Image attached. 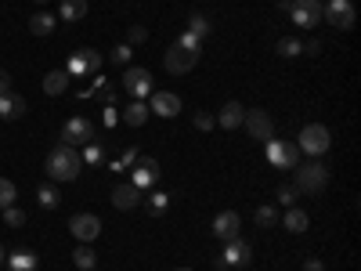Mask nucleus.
I'll list each match as a JSON object with an SVG mask.
<instances>
[{"instance_id":"obj_1","label":"nucleus","mask_w":361,"mask_h":271,"mask_svg":"<svg viewBox=\"0 0 361 271\" xmlns=\"http://www.w3.org/2000/svg\"><path fill=\"white\" fill-rule=\"evenodd\" d=\"M80 170H83L80 149H73V145H54L51 156H47V177L51 181H76Z\"/></svg>"},{"instance_id":"obj_8","label":"nucleus","mask_w":361,"mask_h":271,"mask_svg":"<svg viewBox=\"0 0 361 271\" xmlns=\"http://www.w3.org/2000/svg\"><path fill=\"white\" fill-rule=\"evenodd\" d=\"M242 127L253 141H271L274 138V119L264 112V109H246V119H242Z\"/></svg>"},{"instance_id":"obj_18","label":"nucleus","mask_w":361,"mask_h":271,"mask_svg":"<svg viewBox=\"0 0 361 271\" xmlns=\"http://www.w3.org/2000/svg\"><path fill=\"white\" fill-rule=\"evenodd\" d=\"M138 203H141V189H138V184H131V181L116 184V192H112V206H116V210H134Z\"/></svg>"},{"instance_id":"obj_10","label":"nucleus","mask_w":361,"mask_h":271,"mask_svg":"<svg viewBox=\"0 0 361 271\" xmlns=\"http://www.w3.org/2000/svg\"><path fill=\"white\" fill-rule=\"evenodd\" d=\"M249 257H253V246L246 242V239H228L224 242V254L217 257V268H246L249 264Z\"/></svg>"},{"instance_id":"obj_16","label":"nucleus","mask_w":361,"mask_h":271,"mask_svg":"<svg viewBox=\"0 0 361 271\" xmlns=\"http://www.w3.org/2000/svg\"><path fill=\"white\" fill-rule=\"evenodd\" d=\"M156 181H159V163H156L152 156H141V159H138V170H134V181H131V184H138V189L145 192L148 184H156Z\"/></svg>"},{"instance_id":"obj_9","label":"nucleus","mask_w":361,"mask_h":271,"mask_svg":"<svg viewBox=\"0 0 361 271\" xmlns=\"http://www.w3.org/2000/svg\"><path fill=\"white\" fill-rule=\"evenodd\" d=\"M322 18H325V22H332L336 29H354V4H351V0H329V4H322Z\"/></svg>"},{"instance_id":"obj_7","label":"nucleus","mask_w":361,"mask_h":271,"mask_svg":"<svg viewBox=\"0 0 361 271\" xmlns=\"http://www.w3.org/2000/svg\"><path fill=\"white\" fill-rule=\"evenodd\" d=\"M101 69V54L94 47H80L69 61H66V73L69 76H98Z\"/></svg>"},{"instance_id":"obj_11","label":"nucleus","mask_w":361,"mask_h":271,"mask_svg":"<svg viewBox=\"0 0 361 271\" xmlns=\"http://www.w3.org/2000/svg\"><path fill=\"white\" fill-rule=\"evenodd\" d=\"M196 61H199V54H196V51H184L181 44H174V47L163 54L166 73H174V76H188V73L196 69Z\"/></svg>"},{"instance_id":"obj_6","label":"nucleus","mask_w":361,"mask_h":271,"mask_svg":"<svg viewBox=\"0 0 361 271\" xmlns=\"http://www.w3.org/2000/svg\"><path fill=\"white\" fill-rule=\"evenodd\" d=\"M91 141H98V134H94V123H91V119L73 116V119L66 123V127H61V145H73V149L80 145V149H83V145H91Z\"/></svg>"},{"instance_id":"obj_20","label":"nucleus","mask_w":361,"mask_h":271,"mask_svg":"<svg viewBox=\"0 0 361 271\" xmlns=\"http://www.w3.org/2000/svg\"><path fill=\"white\" fill-rule=\"evenodd\" d=\"M69 73L66 69H51L47 76H44V94L47 98H58V94H66V87H69Z\"/></svg>"},{"instance_id":"obj_45","label":"nucleus","mask_w":361,"mask_h":271,"mask_svg":"<svg viewBox=\"0 0 361 271\" xmlns=\"http://www.w3.org/2000/svg\"><path fill=\"white\" fill-rule=\"evenodd\" d=\"M36 4H47V0H36Z\"/></svg>"},{"instance_id":"obj_33","label":"nucleus","mask_w":361,"mask_h":271,"mask_svg":"<svg viewBox=\"0 0 361 271\" xmlns=\"http://www.w3.org/2000/svg\"><path fill=\"white\" fill-rule=\"evenodd\" d=\"M257 224L260 228H274V224H279V210H274V206H260V210H257Z\"/></svg>"},{"instance_id":"obj_19","label":"nucleus","mask_w":361,"mask_h":271,"mask_svg":"<svg viewBox=\"0 0 361 271\" xmlns=\"http://www.w3.org/2000/svg\"><path fill=\"white\" fill-rule=\"evenodd\" d=\"M22 116H26V98L22 94H15V91L0 94V119H22Z\"/></svg>"},{"instance_id":"obj_24","label":"nucleus","mask_w":361,"mask_h":271,"mask_svg":"<svg viewBox=\"0 0 361 271\" xmlns=\"http://www.w3.org/2000/svg\"><path fill=\"white\" fill-rule=\"evenodd\" d=\"M8 264H11V271H36V254L33 249H15V254H8Z\"/></svg>"},{"instance_id":"obj_39","label":"nucleus","mask_w":361,"mask_h":271,"mask_svg":"<svg viewBox=\"0 0 361 271\" xmlns=\"http://www.w3.org/2000/svg\"><path fill=\"white\" fill-rule=\"evenodd\" d=\"M8 91H11V73L0 69V94H8Z\"/></svg>"},{"instance_id":"obj_43","label":"nucleus","mask_w":361,"mask_h":271,"mask_svg":"<svg viewBox=\"0 0 361 271\" xmlns=\"http://www.w3.org/2000/svg\"><path fill=\"white\" fill-rule=\"evenodd\" d=\"M0 261H4V246H0Z\"/></svg>"},{"instance_id":"obj_26","label":"nucleus","mask_w":361,"mask_h":271,"mask_svg":"<svg viewBox=\"0 0 361 271\" xmlns=\"http://www.w3.org/2000/svg\"><path fill=\"white\" fill-rule=\"evenodd\" d=\"M73 264H76L80 271H94V268H98V254H94L87 242H80L76 254H73Z\"/></svg>"},{"instance_id":"obj_42","label":"nucleus","mask_w":361,"mask_h":271,"mask_svg":"<svg viewBox=\"0 0 361 271\" xmlns=\"http://www.w3.org/2000/svg\"><path fill=\"white\" fill-rule=\"evenodd\" d=\"M304 271H325V264L314 261V257H307V261H304Z\"/></svg>"},{"instance_id":"obj_38","label":"nucleus","mask_w":361,"mask_h":271,"mask_svg":"<svg viewBox=\"0 0 361 271\" xmlns=\"http://www.w3.org/2000/svg\"><path fill=\"white\" fill-rule=\"evenodd\" d=\"M274 196H279V203H282V206H293V203H296V196H300V192H296L293 184H282V189L274 192Z\"/></svg>"},{"instance_id":"obj_35","label":"nucleus","mask_w":361,"mask_h":271,"mask_svg":"<svg viewBox=\"0 0 361 271\" xmlns=\"http://www.w3.org/2000/svg\"><path fill=\"white\" fill-rule=\"evenodd\" d=\"M145 40H148V29H145V26H131V29H126V40H123V44L138 47V44H145Z\"/></svg>"},{"instance_id":"obj_37","label":"nucleus","mask_w":361,"mask_h":271,"mask_svg":"<svg viewBox=\"0 0 361 271\" xmlns=\"http://www.w3.org/2000/svg\"><path fill=\"white\" fill-rule=\"evenodd\" d=\"M177 44H181L184 51H196V54H202V40H199V36H192V33H184V36L177 40Z\"/></svg>"},{"instance_id":"obj_5","label":"nucleus","mask_w":361,"mask_h":271,"mask_svg":"<svg viewBox=\"0 0 361 271\" xmlns=\"http://www.w3.org/2000/svg\"><path fill=\"white\" fill-rule=\"evenodd\" d=\"M264 145H267V163H271V166H282V170L300 166V149H296V141L271 138V141H264Z\"/></svg>"},{"instance_id":"obj_3","label":"nucleus","mask_w":361,"mask_h":271,"mask_svg":"<svg viewBox=\"0 0 361 271\" xmlns=\"http://www.w3.org/2000/svg\"><path fill=\"white\" fill-rule=\"evenodd\" d=\"M279 11L293 18V26L311 29L322 22V0H279Z\"/></svg>"},{"instance_id":"obj_36","label":"nucleus","mask_w":361,"mask_h":271,"mask_svg":"<svg viewBox=\"0 0 361 271\" xmlns=\"http://www.w3.org/2000/svg\"><path fill=\"white\" fill-rule=\"evenodd\" d=\"M192 123L206 134V131H214V127H217V116H209V112H196V119H192Z\"/></svg>"},{"instance_id":"obj_13","label":"nucleus","mask_w":361,"mask_h":271,"mask_svg":"<svg viewBox=\"0 0 361 271\" xmlns=\"http://www.w3.org/2000/svg\"><path fill=\"white\" fill-rule=\"evenodd\" d=\"M69 232L76 235V242H94V239L101 235V221H98L94 214H76V217L69 221Z\"/></svg>"},{"instance_id":"obj_31","label":"nucleus","mask_w":361,"mask_h":271,"mask_svg":"<svg viewBox=\"0 0 361 271\" xmlns=\"http://www.w3.org/2000/svg\"><path fill=\"white\" fill-rule=\"evenodd\" d=\"M188 33L199 36V40H202V36H209V22H206V15H199V11H196L192 18H188Z\"/></svg>"},{"instance_id":"obj_28","label":"nucleus","mask_w":361,"mask_h":271,"mask_svg":"<svg viewBox=\"0 0 361 271\" xmlns=\"http://www.w3.org/2000/svg\"><path fill=\"white\" fill-rule=\"evenodd\" d=\"M36 203L44 206V210H54V206L61 203V196H58V189H54V184H44V189L36 192Z\"/></svg>"},{"instance_id":"obj_15","label":"nucleus","mask_w":361,"mask_h":271,"mask_svg":"<svg viewBox=\"0 0 361 271\" xmlns=\"http://www.w3.org/2000/svg\"><path fill=\"white\" fill-rule=\"evenodd\" d=\"M239 228H242V217H239L235 210H221V214L214 217V235H217L221 242L235 239V235H239Z\"/></svg>"},{"instance_id":"obj_12","label":"nucleus","mask_w":361,"mask_h":271,"mask_svg":"<svg viewBox=\"0 0 361 271\" xmlns=\"http://www.w3.org/2000/svg\"><path fill=\"white\" fill-rule=\"evenodd\" d=\"M123 91L131 94V98H138V101H145V94H152V73L138 69V66H126V73H123Z\"/></svg>"},{"instance_id":"obj_32","label":"nucleus","mask_w":361,"mask_h":271,"mask_svg":"<svg viewBox=\"0 0 361 271\" xmlns=\"http://www.w3.org/2000/svg\"><path fill=\"white\" fill-rule=\"evenodd\" d=\"M166 206H170V196H166V192H152V196H148V214H152V217H159Z\"/></svg>"},{"instance_id":"obj_14","label":"nucleus","mask_w":361,"mask_h":271,"mask_svg":"<svg viewBox=\"0 0 361 271\" xmlns=\"http://www.w3.org/2000/svg\"><path fill=\"white\" fill-rule=\"evenodd\" d=\"M148 112H156L163 119H174V116H181V98L170 94V91H156L152 101H148Z\"/></svg>"},{"instance_id":"obj_40","label":"nucleus","mask_w":361,"mask_h":271,"mask_svg":"<svg viewBox=\"0 0 361 271\" xmlns=\"http://www.w3.org/2000/svg\"><path fill=\"white\" fill-rule=\"evenodd\" d=\"M318 51H322V44H318L314 36H311V40H304V54H318Z\"/></svg>"},{"instance_id":"obj_34","label":"nucleus","mask_w":361,"mask_h":271,"mask_svg":"<svg viewBox=\"0 0 361 271\" xmlns=\"http://www.w3.org/2000/svg\"><path fill=\"white\" fill-rule=\"evenodd\" d=\"M4 224H8V228H22V224H26V210L8 206V210H4Z\"/></svg>"},{"instance_id":"obj_23","label":"nucleus","mask_w":361,"mask_h":271,"mask_svg":"<svg viewBox=\"0 0 361 271\" xmlns=\"http://www.w3.org/2000/svg\"><path fill=\"white\" fill-rule=\"evenodd\" d=\"M54 26H58V18H54L51 11H36V15L29 18V33H33V36H51Z\"/></svg>"},{"instance_id":"obj_4","label":"nucleus","mask_w":361,"mask_h":271,"mask_svg":"<svg viewBox=\"0 0 361 271\" xmlns=\"http://www.w3.org/2000/svg\"><path fill=\"white\" fill-rule=\"evenodd\" d=\"M329 145H332L329 127H322V123H307V127L300 131V141H296V149L307 152L311 159H318V156H325V152H329Z\"/></svg>"},{"instance_id":"obj_17","label":"nucleus","mask_w":361,"mask_h":271,"mask_svg":"<svg viewBox=\"0 0 361 271\" xmlns=\"http://www.w3.org/2000/svg\"><path fill=\"white\" fill-rule=\"evenodd\" d=\"M242 119H246L242 101H224V109L217 112V123H221L224 131H239V127H242Z\"/></svg>"},{"instance_id":"obj_21","label":"nucleus","mask_w":361,"mask_h":271,"mask_svg":"<svg viewBox=\"0 0 361 271\" xmlns=\"http://www.w3.org/2000/svg\"><path fill=\"white\" fill-rule=\"evenodd\" d=\"M282 224H286V232L300 235V232H307V228H311V217H307V210H300V206H289L286 217H282Z\"/></svg>"},{"instance_id":"obj_41","label":"nucleus","mask_w":361,"mask_h":271,"mask_svg":"<svg viewBox=\"0 0 361 271\" xmlns=\"http://www.w3.org/2000/svg\"><path fill=\"white\" fill-rule=\"evenodd\" d=\"M101 119H105V127H112V123H116V109H112V105H105Z\"/></svg>"},{"instance_id":"obj_25","label":"nucleus","mask_w":361,"mask_h":271,"mask_svg":"<svg viewBox=\"0 0 361 271\" xmlns=\"http://www.w3.org/2000/svg\"><path fill=\"white\" fill-rule=\"evenodd\" d=\"M58 15H61V22H80L87 15V0H61Z\"/></svg>"},{"instance_id":"obj_2","label":"nucleus","mask_w":361,"mask_h":271,"mask_svg":"<svg viewBox=\"0 0 361 271\" xmlns=\"http://www.w3.org/2000/svg\"><path fill=\"white\" fill-rule=\"evenodd\" d=\"M293 170H296L293 189L300 196H322L329 189V166L325 163H307V166H293Z\"/></svg>"},{"instance_id":"obj_22","label":"nucleus","mask_w":361,"mask_h":271,"mask_svg":"<svg viewBox=\"0 0 361 271\" xmlns=\"http://www.w3.org/2000/svg\"><path fill=\"white\" fill-rule=\"evenodd\" d=\"M148 116H152V112H148V101H138V98L123 109V123H126V127H145Z\"/></svg>"},{"instance_id":"obj_29","label":"nucleus","mask_w":361,"mask_h":271,"mask_svg":"<svg viewBox=\"0 0 361 271\" xmlns=\"http://www.w3.org/2000/svg\"><path fill=\"white\" fill-rule=\"evenodd\" d=\"M15 196H18V189H15V181H8V177H0V210H8V206H15Z\"/></svg>"},{"instance_id":"obj_44","label":"nucleus","mask_w":361,"mask_h":271,"mask_svg":"<svg viewBox=\"0 0 361 271\" xmlns=\"http://www.w3.org/2000/svg\"><path fill=\"white\" fill-rule=\"evenodd\" d=\"M177 271H192V268H177Z\"/></svg>"},{"instance_id":"obj_30","label":"nucleus","mask_w":361,"mask_h":271,"mask_svg":"<svg viewBox=\"0 0 361 271\" xmlns=\"http://www.w3.org/2000/svg\"><path fill=\"white\" fill-rule=\"evenodd\" d=\"M131 58H134V47L131 44H116L109 51V61H116V66H131Z\"/></svg>"},{"instance_id":"obj_27","label":"nucleus","mask_w":361,"mask_h":271,"mask_svg":"<svg viewBox=\"0 0 361 271\" xmlns=\"http://www.w3.org/2000/svg\"><path fill=\"white\" fill-rule=\"evenodd\" d=\"M279 54H282V58H296V54H304V40H296V36H282V40H279Z\"/></svg>"}]
</instances>
